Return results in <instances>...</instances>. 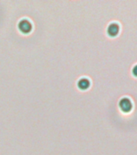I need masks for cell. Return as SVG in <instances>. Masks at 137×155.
I'll use <instances>...</instances> for the list:
<instances>
[{
    "mask_svg": "<svg viewBox=\"0 0 137 155\" xmlns=\"http://www.w3.org/2000/svg\"><path fill=\"white\" fill-rule=\"evenodd\" d=\"M119 108L121 109V111L125 112V113L130 112L132 111V101L128 98H123V99H121L119 101Z\"/></svg>",
    "mask_w": 137,
    "mask_h": 155,
    "instance_id": "6da1fadb",
    "label": "cell"
},
{
    "mask_svg": "<svg viewBox=\"0 0 137 155\" xmlns=\"http://www.w3.org/2000/svg\"><path fill=\"white\" fill-rule=\"evenodd\" d=\"M18 27H19V31L24 34L29 33L31 31V28H32L31 24L28 19H22L18 24Z\"/></svg>",
    "mask_w": 137,
    "mask_h": 155,
    "instance_id": "7a4b0ae2",
    "label": "cell"
},
{
    "mask_svg": "<svg viewBox=\"0 0 137 155\" xmlns=\"http://www.w3.org/2000/svg\"><path fill=\"white\" fill-rule=\"evenodd\" d=\"M119 32V26L116 23H112L107 28V34L111 37H116Z\"/></svg>",
    "mask_w": 137,
    "mask_h": 155,
    "instance_id": "3957f363",
    "label": "cell"
},
{
    "mask_svg": "<svg viewBox=\"0 0 137 155\" xmlns=\"http://www.w3.org/2000/svg\"><path fill=\"white\" fill-rule=\"evenodd\" d=\"M90 82L89 79H87V78H81V79L78 81L77 82V87L78 88L82 91H85V90H87L90 87Z\"/></svg>",
    "mask_w": 137,
    "mask_h": 155,
    "instance_id": "277c9868",
    "label": "cell"
},
{
    "mask_svg": "<svg viewBox=\"0 0 137 155\" xmlns=\"http://www.w3.org/2000/svg\"><path fill=\"white\" fill-rule=\"evenodd\" d=\"M132 74H133V75L135 76V77L137 78V65H135V66H134V68H133Z\"/></svg>",
    "mask_w": 137,
    "mask_h": 155,
    "instance_id": "5b68a950",
    "label": "cell"
}]
</instances>
